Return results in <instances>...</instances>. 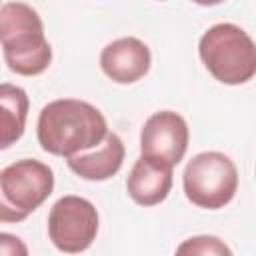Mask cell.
<instances>
[{
  "mask_svg": "<svg viewBox=\"0 0 256 256\" xmlns=\"http://www.w3.org/2000/svg\"><path fill=\"white\" fill-rule=\"evenodd\" d=\"M150 48L134 36L110 42L100 54L102 72L118 84H132L144 78L150 70Z\"/></svg>",
  "mask_w": 256,
  "mask_h": 256,
  "instance_id": "ba28073f",
  "label": "cell"
},
{
  "mask_svg": "<svg viewBox=\"0 0 256 256\" xmlns=\"http://www.w3.org/2000/svg\"><path fill=\"white\" fill-rule=\"evenodd\" d=\"M0 44L8 68L20 76L42 74L52 62L42 20L24 2H8L0 8Z\"/></svg>",
  "mask_w": 256,
  "mask_h": 256,
  "instance_id": "7a4b0ae2",
  "label": "cell"
},
{
  "mask_svg": "<svg viewBox=\"0 0 256 256\" xmlns=\"http://www.w3.org/2000/svg\"><path fill=\"white\" fill-rule=\"evenodd\" d=\"M172 168L174 166L158 158L142 154L128 174V196L140 206H156L164 202L172 188Z\"/></svg>",
  "mask_w": 256,
  "mask_h": 256,
  "instance_id": "9c48e42d",
  "label": "cell"
},
{
  "mask_svg": "<svg viewBox=\"0 0 256 256\" xmlns=\"http://www.w3.org/2000/svg\"><path fill=\"white\" fill-rule=\"evenodd\" d=\"M178 254H232V250L216 236H196L188 238L178 246Z\"/></svg>",
  "mask_w": 256,
  "mask_h": 256,
  "instance_id": "7c38bea8",
  "label": "cell"
},
{
  "mask_svg": "<svg viewBox=\"0 0 256 256\" xmlns=\"http://www.w3.org/2000/svg\"><path fill=\"white\" fill-rule=\"evenodd\" d=\"M66 160L70 170L84 180H108L120 170L124 162V144L116 132H106L104 140L96 146L94 152H80L68 156Z\"/></svg>",
  "mask_w": 256,
  "mask_h": 256,
  "instance_id": "30bf717a",
  "label": "cell"
},
{
  "mask_svg": "<svg viewBox=\"0 0 256 256\" xmlns=\"http://www.w3.org/2000/svg\"><path fill=\"white\" fill-rule=\"evenodd\" d=\"M188 148V124L186 120L172 112H154L140 132V152L144 156L158 158L170 166H176Z\"/></svg>",
  "mask_w": 256,
  "mask_h": 256,
  "instance_id": "52a82bcc",
  "label": "cell"
},
{
  "mask_svg": "<svg viewBox=\"0 0 256 256\" xmlns=\"http://www.w3.org/2000/svg\"><path fill=\"white\" fill-rule=\"evenodd\" d=\"M28 96L16 84H0V150L16 144L26 128Z\"/></svg>",
  "mask_w": 256,
  "mask_h": 256,
  "instance_id": "8fae6325",
  "label": "cell"
},
{
  "mask_svg": "<svg viewBox=\"0 0 256 256\" xmlns=\"http://www.w3.org/2000/svg\"><path fill=\"white\" fill-rule=\"evenodd\" d=\"M54 190V172L44 162L24 158L0 170V222L26 220Z\"/></svg>",
  "mask_w": 256,
  "mask_h": 256,
  "instance_id": "277c9868",
  "label": "cell"
},
{
  "mask_svg": "<svg viewBox=\"0 0 256 256\" xmlns=\"http://www.w3.org/2000/svg\"><path fill=\"white\" fill-rule=\"evenodd\" d=\"M108 132L106 118L90 102L60 98L48 102L38 116V142L54 156H74L96 148Z\"/></svg>",
  "mask_w": 256,
  "mask_h": 256,
  "instance_id": "6da1fadb",
  "label": "cell"
},
{
  "mask_svg": "<svg viewBox=\"0 0 256 256\" xmlns=\"http://www.w3.org/2000/svg\"><path fill=\"white\" fill-rule=\"evenodd\" d=\"M98 212L94 204L80 196H62L48 214V236L66 254L84 252L96 238Z\"/></svg>",
  "mask_w": 256,
  "mask_h": 256,
  "instance_id": "8992f818",
  "label": "cell"
},
{
  "mask_svg": "<svg viewBox=\"0 0 256 256\" xmlns=\"http://www.w3.org/2000/svg\"><path fill=\"white\" fill-rule=\"evenodd\" d=\"M186 198L206 210L224 208L238 190V170L222 152H200L184 168Z\"/></svg>",
  "mask_w": 256,
  "mask_h": 256,
  "instance_id": "5b68a950",
  "label": "cell"
},
{
  "mask_svg": "<svg viewBox=\"0 0 256 256\" xmlns=\"http://www.w3.org/2000/svg\"><path fill=\"white\" fill-rule=\"evenodd\" d=\"M192 2H196V4H200V6H214V4H220V2H224V0H192Z\"/></svg>",
  "mask_w": 256,
  "mask_h": 256,
  "instance_id": "5bb4252c",
  "label": "cell"
},
{
  "mask_svg": "<svg viewBox=\"0 0 256 256\" xmlns=\"http://www.w3.org/2000/svg\"><path fill=\"white\" fill-rule=\"evenodd\" d=\"M206 70L222 84H246L256 74V48L252 38L236 24L222 22L208 28L198 44Z\"/></svg>",
  "mask_w": 256,
  "mask_h": 256,
  "instance_id": "3957f363",
  "label": "cell"
},
{
  "mask_svg": "<svg viewBox=\"0 0 256 256\" xmlns=\"http://www.w3.org/2000/svg\"><path fill=\"white\" fill-rule=\"evenodd\" d=\"M2 254H8V256H26L28 254V248H26V244L18 236L8 234V232H0V256Z\"/></svg>",
  "mask_w": 256,
  "mask_h": 256,
  "instance_id": "4fadbf2b",
  "label": "cell"
}]
</instances>
